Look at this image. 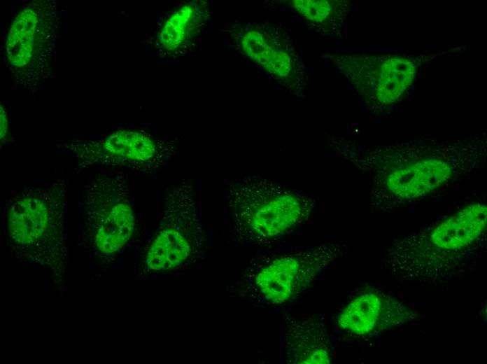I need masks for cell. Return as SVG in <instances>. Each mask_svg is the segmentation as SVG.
<instances>
[{
	"mask_svg": "<svg viewBox=\"0 0 487 364\" xmlns=\"http://www.w3.org/2000/svg\"><path fill=\"white\" fill-rule=\"evenodd\" d=\"M344 144L339 153L372 176L371 209L383 212L420 200L479 169L486 160L487 139L482 133L449 141L421 136L365 148Z\"/></svg>",
	"mask_w": 487,
	"mask_h": 364,
	"instance_id": "cell-1",
	"label": "cell"
},
{
	"mask_svg": "<svg viewBox=\"0 0 487 364\" xmlns=\"http://www.w3.org/2000/svg\"><path fill=\"white\" fill-rule=\"evenodd\" d=\"M67 189L68 179L57 174L12 194L2 206L9 255L45 270L57 289L65 284L69 260Z\"/></svg>",
	"mask_w": 487,
	"mask_h": 364,
	"instance_id": "cell-2",
	"label": "cell"
},
{
	"mask_svg": "<svg viewBox=\"0 0 487 364\" xmlns=\"http://www.w3.org/2000/svg\"><path fill=\"white\" fill-rule=\"evenodd\" d=\"M487 206L470 204L428 227L394 240L386 255L389 273L406 283L435 282L465 265L483 246Z\"/></svg>",
	"mask_w": 487,
	"mask_h": 364,
	"instance_id": "cell-3",
	"label": "cell"
},
{
	"mask_svg": "<svg viewBox=\"0 0 487 364\" xmlns=\"http://www.w3.org/2000/svg\"><path fill=\"white\" fill-rule=\"evenodd\" d=\"M223 192L230 233L237 241L265 246L308 220L314 200L260 175L227 180Z\"/></svg>",
	"mask_w": 487,
	"mask_h": 364,
	"instance_id": "cell-4",
	"label": "cell"
},
{
	"mask_svg": "<svg viewBox=\"0 0 487 364\" xmlns=\"http://www.w3.org/2000/svg\"><path fill=\"white\" fill-rule=\"evenodd\" d=\"M81 241L103 264L113 262L131 241L136 216L129 185L116 171L96 167L81 200Z\"/></svg>",
	"mask_w": 487,
	"mask_h": 364,
	"instance_id": "cell-5",
	"label": "cell"
},
{
	"mask_svg": "<svg viewBox=\"0 0 487 364\" xmlns=\"http://www.w3.org/2000/svg\"><path fill=\"white\" fill-rule=\"evenodd\" d=\"M60 27L56 0L29 1L10 23L4 41L5 64L13 82L28 92H41L52 77Z\"/></svg>",
	"mask_w": 487,
	"mask_h": 364,
	"instance_id": "cell-6",
	"label": "cell"
},
{
	"mask_svg": "<svg viewBox=\"0 0 487 364\" xmlns=\"http://www.w3.org/2000/svg\"><path fill=\"white\" fill-rule=\"evenodd\" d=\"M207 238L196 190L188 179L167 186L155 232L144 251L143 272L167 273L195 262L204 254Z\"/></svg>",
	"mask_w": 487,
	"mask_h": 364,
	"instance_id": "cell-7",
	"label": "cell"
},
{
	"mask_svg": "<svg viewBox=\"0 0 487 364\" xmlns=\"http://www.w3.org/2000/svg\"><path fill=\"white\" fill-rule=\"evenodd\" d=\"M180 146L178 137H163L129 127L99 138L71 139L57 147L72 154L78 170L101 167L153 174L178 155Z\"/></svg>",
	"mask_w": 487,
	"mask_h": 364,
	"instance_id": "cell-8",
	"label": "cell"
},
{
	"mask_svg": "<svg viewBox=\"0 0 487 364\" xmlns=\"http://www.w3.org/2000/svg\"><path fill=\"white\" fill-rule=\"evenodd\" d=\"M370 111L383 113L410 91L423 65L433 55L325 52Z\"/></svg>",
	"mask_w": 487,
	"mask_h": 364,
	"instance_id": "cell-9",
	"label": "cell"
},
{
	"mask_svg": "<svg viewBox=\"0 0 487 364\" xmlns=\"http://www.w3.org/2000/svg\"><path fill=\"white\" fill-rule=\"evenodd\" d=\"M347 250L344 244L323 243L262 260L249 269L243 291L260 305L283 304L299 295Z\"/></svg>",
	"mask_w": 487,
	"mask_h": 364,
	"instance_id": "cell-10",
	"label": "cell"
},
{
	"mask_svg": "<svg viewBox=\"0 0 487 364\" xmlns=\"http://www.w3.org/2000/svg\"><path fill=\"white\" fill-rule=\"evenodd\" d=\"M230 46L264 70L286 91L304 97L306 68L292 36L280 24L234 21L222 29Z\"/></svg>",
	"mask_w": 487,
	"mask_h": 364,
	"instance_id": "cell-11",
	"label": "cell"
},
{
	"mask_svg": "<svg viewBox=\"0 0 487 364\" xmlns=\"http://www.w3.org/2000/svg\"><path fill=\"white\" fill-rule=\"evenodd\" d=\"M212 6L206 0L180 2L159 20L148 39L150 51L162 59H176L192 52L212 22Z\"/></svg>",
	"mask_w": 487,
	"mask_h": 364,
	"instance_id": "cell-12",
	"label": "cell"
},
{
	"mask_svg": "<svg viewBox=\"0 0 487 364\" xmlns=\"http://www.w3.org/2000/svg\"><path fill=\"white\" fill-rule=\"evenodd\" d=\"M411 310L383 293L365 292L354 297L337 318V327L358 338L405 322Z\"/></svg>",
	"mask_w": 487,
	"mask_h": 364,
	"instance_id": "cell-13",
	"label": "cell"
},
{
	"mask_svg": "<svg viewBox=\"0 0 487 364\" xmlns=\"http://www.w3.org/2000/svg\"><path fill=\"white\" fill-rule=\"evenodd\" d=\"M286 361L293 364H328L333 360L332 344L320 317L285 318Z\"/></svg>",
	"mask_w": 487,
	"mask_h": 364,
	"instance_id": "cell-14",
	"label": "cell"
},
{
	"mask_svg": "<svg viewBox=\"0 0 487 364\" xmlns=\"http://www.w3.org/2000/svg\"><path fill=\"white\" fill-rule=\"evenodd\" d=\"M309 29L322 36H340L350 12L348 0H292L285 1Z\"/></svg>",
	"mask_w": 487,
	"mask_h": 364,
	"instance_id": "cell-15",
	"label": "cell"
},
{
	"mask_svg": "<svg viewBox=\"0 0 487 364\" xmlns=\"http://www.w3.org/2000/svg\"><path fill=\"white\" fill-rule=\"evenodd\" d=\"M1 143L5 142L8 133V124L6 112L2 104L0 105Z\"/></svg>",
	"mask_w": 487,
	"mask_h": 364,
	"instance_id": "cell-16",
	"label": "cell"
}]
</instances>
